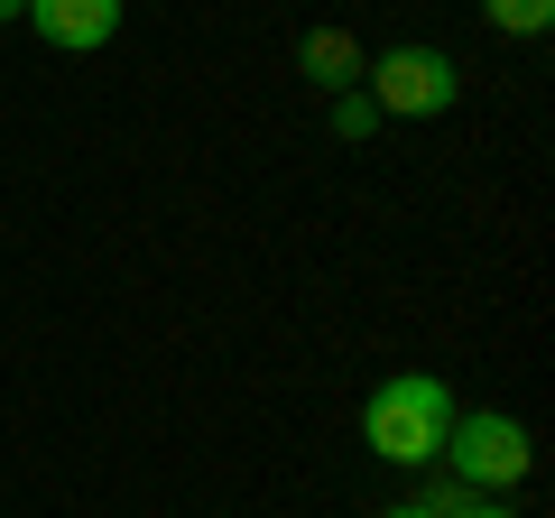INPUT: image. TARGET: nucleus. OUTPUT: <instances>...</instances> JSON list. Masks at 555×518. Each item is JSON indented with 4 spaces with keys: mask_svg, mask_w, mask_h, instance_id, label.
<instances>
[{
    "mask_svg": "<svg viewBox=\"0 0 555 518\" xmlns=\"http://www.w3.org/2000/svg\"><path fill=\"white\" fill-rule=\"evenodd\" d=\"M444 426H454V399H444L436 371H398L371 389V407H361V436H371L379 463H398V472H416V463L444 454Z\"/></svg>",
    "mask_w": 555,
    "mask_h": 518,
    "instance_id": "1",
    "label": "nucleus"
},
{
    "mask_svg": "<svg viewBox=\"0 0 555 518\" xmlns=\"http://www.w3.org/2000/svg\"><path fill=\"white\" fill-rule=\"evenodd\" d=\"M436 463H454L463 491H518V481H528V463H537V444H528V426L500 417V407H473V417L454 407V426H444V454H436Z\"/></svg>",
    "mask_w": 555,
    "mask_h": 518,
    "instance_id": "2",
    "label": "nucleus"
},
{
    "mask_svg": "<svg viewBox=\"0 0 555 518\" xmlns=\"http://www.w3.org/2000/svg\"><path fill=\"white\" fill-rule=\"evenodd\" d=\"M361 75H371V112H389V120H436V112H454V93H463V75H454L444 47H389V56L361 65Z\"/></svg>",
    "mask_w": 555,
    "mask_h": 518,
    "instance_id": "3",
    "label": "nucleus"
},
{
    "mask_svg": "<svg viewBox=\"0 0 555 518\" xmlns=\"http://www.w3.org/2000/svg\"><path fill=\"white\" fill-rule=\"evenodd\" d=\"M20 20L38 28L47 47H65V56H93V47L120 38V0H28Z\"/></svg>",
    "mask_w": 555,
    "mask_h": 518,
    "instance_id": "4",
    "label": "nucleus"
},
{
    "mask_svg": "<svg viewBox=\"0 0 555 518\" xmlns=\"http://www.w3.org/2000/svg\"><path fill=\"white\" fill-rule=\"evenodd\" d=\"M297 65H306V83H324V93H352L361 47H352V28H315V38L297 47Z\"/></svg>",
    "mask_w": 555,
    "mask_h": 518,
    "instance_id": "5",
    "label": "nucleus"
},
{
    "mask_svg": "<svg viewBox=\"0 0 555 518\" xmlns=\"http://www.w3.org/2000/svg\"><path fill=\"white\" fill-rule=\"evenodd\" d=\"M481 20H491L500 38H546V28H555V0H481Z\"/></svg>",
    "mask_w": 555,
    "mask_h": 518,
    "instance_id": "6",
    "label": "nucleus"
},
{
    "mask_svg": "<svg viewBox=\"0 0 555 518\" xmlns=\"http://www.w3.org/2000/svg\"><path fill=\"white\" fill-rule=\"evenodd\" d=\"M371 130H379V112H371V93H361V83H352V93H334V140H371Z\"/></svg>",
    "mask_w": 555,
    "mask_h": 518,
    "instance_id": "7",
    "label": "nucleus"
},
{
    "mask_svg": "<svg viewBox=\"0 0 555 518\" xmlns=\"http://www.w3.org/2000/svg\"><path fill=\"white\" fill-rule=\"evenodd\" d=\"M454 518H518V509H500V500H463Z\"/></svg>",
    "mask_w": 555,
    "mask_h": 518,
    "instance_id": "8",
    "label": "nucleus"
},
{
    "mask_svg": "<svg viewBox=\"0 0 555 518\" xmlns=\"http://www.w3.org/2000/svg\"><path fill=\"white\" fill-rule=\"evenodd\" d=\"M379 518H426V509H416V500H408V509H379Z\"/></svg>",
    "mask_w": 555,
    "mask_h": 518,
    "instance_id": "9",
    "label": "nucleus"
},
{
    "mask_svg": "<svg viewBox=\"0 0 555 518\" xmlns=\"http://www.w3.org/2000/svg\"><path fill=\"white\" fill-rule=\"evenodd\" d=\"M20 10H28V0H0V20H20Z\"/></svg>",
    "mask_w": 555,
    "mask_h": 518,
    "instance_id": "10",
    "label": "nucleus"
}]
</instances>
